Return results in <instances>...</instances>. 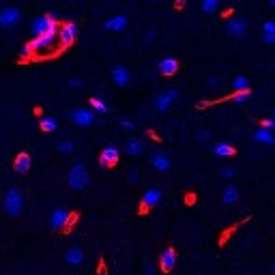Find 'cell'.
Masks as SVG:
<instances>
[{
    "label": "cell",
    "mask_w": 275,
    "mask_h": 275,
    "mask_svg": "<svg viewBox=\"0 0 275 275\" xmlns=\"http://www.w3.org/2000/svg\"><path fill=\"white\" fill-rule=\"evenodd\" d=\"M159 264L163 271H172L174 267H177V252L172 250V247H168V250H163L161 256H159Z\"/></svg>",
    "instance_id": "obj_17"
},
{
    "label": "cell",
    "mask_w": 275,
    "mask_h": 275,
    "mask_svg": "<svg viewBox=\"0 0 275 275\" xmlns=\"http://www.w3.org/2000/svg\"><path fill=\"white\" fill-rule=\"evenodd\" d=\"M273 273H275V262H273Z\"/></svg>",
    "instance_id": "obj_41"
},
{
    "label": "cell",
    "mask_w": 275,
    "mask_h": 275,
    "mask_svg": "<svg viewBox=\"0 0 275 275\" xmlns=\"http://www.w3.org/2000/svg\"><path fill=\"white\" fill-rule=\"evenodd\" d=\"M179 99V93L174 88H168V90H163V93H159L157 97H155V110L157 112H166V110L172 108V104Z\"/></svg>",
    "instance_id": "obj_8"
},
{
    "label": "cell",
    "mask_w": 275,
    "mask_h": 275,
    "mask_svg": "<svg viewBox=\"0 0 275 275\" xmlns=\"http://www.w3.org/2000/svg\"><path fill=\"white\" fill-rule=\"evenodd\" d=\"M239 200V187L236 185H226L224 191H222V202L228 207V204H234Z\"/></svg>",
    "instance_id": "obj_21"
},
{
    "label": "cell",
    "mask_w": 275,
    "mask_h": 275,
    "mask_svg": "<svg viewBox=\"0 0 275 275\" xmlns=\"http://www.w3.org/2000/svg\"><path fill=\"white\" fill-rule=\"evenodd\" d=\"M254 140L258 142V144H264V146H271V144H275V133L273 131H269V129H260L254 133Z\"/></svg>",
    "instance_id": "obj_22"
},
{
    "label": "cell",
    "mask_w": 275,
    "mask_h": 275,
    "mask_svg": "<svg viewBox=\"0 0 275 275\" xmlns=\"http://www.w3.org/2000/svg\"><path fill=\"white\" fill-rule=\"evenodd\" d=\"M144 151H146V142L142 138H129L125 144V153L129 157H140V155H144Z\"/></svg>",
    "instance_id": "obj_13"
},
{
    "label": "cell",
    "mask_w": 275,
    "mask_h": 275,
    "mask_svg": "<svg viewBox=\"0 0 275 275\" xmlns=\"http://www.w3.org/2000/svg\"><path fill=\"white\" fill-rule=\"evenodd\" d=\"M273 121H275V110H273Z\"/></svg>",
    "instance_id": "obj_40"
},
{
    "label": "cell",
    "mask_w": 275,
    "mask_h": 275,
    "mask_svg": "<svg viewBox=\"0 0 275 275\" xmlns=\"http://www.w3.org/2000/svg\"><path fill=\"white\" fill-rule=\"evenodd\" d=\"M69 121L78 127H90L95 123V112L90 108H76V110H71Z\"/></svg>",
    "instance_id": "obj_4"
},
{
    "label": "cell",
    "mask_w": 275,
    "mask_h": 275,
    "mask_svg": "<svg viewBox=\"0 0 275 275\" xmlns=\"http://www.w3.org/2000/svg\"><path fill=\"white\" fill-rule=\"evenodd\" d=\"M67 181H69V187L73 191H82V189H86L88 185V181H90V174L86 170L84 163H73V166L69 168V174H67Z\"/></svg>",
    "instance_id": "obj_1"
},
{
    "label": "cell",
    "mask_w": 275,
    "mask_h": 275,
    "mask_svg": "<svg viewBox=\"0 0 275 275\" xmlns=\"http://www.w3.org/2000/svg\"><path fill=\"white\" fill-rule=\"evenodd\" d=\"M69 219H71V213L67 209H62V207H58V209H54L52 211V215H50V226L54 228V230H60V228H65L67 224H69Z\"/></svg>",
    "instance_id": "obj_9"
},
{
    "label": "cell",
    "mask_w": 275,
    "mask_h": 275,
    "mask_svg": "<svg viewBox=\"0 0 275 275\" xmlns=\"http://www.w3.org/2000/svg\"><path fill=\"white\" fill-rule=\"evenodd\" d=\"M260 125H262V129H269V131L275 129V121H273V118H262Z\"/></svg>",
    "instance_id": "obj_34"
},
{
    "label": "cell",
    "mask_w": 275,
    "mask_h": 275,
    "mask_svg": "<svg viewBox=\"0 0 275 275\" xmlns=\"http://www.w3.org/2000/svg\"><path fill=\"white\" fill-rule=\"evenodd\" d=\"M22 11L17 7H5L0 9V28H13L15 24H20Z\"/></svg>",
    "instance_id": "obj_6"
},
{
    "label": "cell",
    "mask_w": 275,
    "mask_h": 275,
    "mask_svg": "<svg viewBox=\"0 0 275 275\" xmlns=\"http://www.w3.org/2000/svg\"><path fill=\"white\" fill-rule=\"evenodd\" d=\"M112 80L116 86H127L131 82V73L125 65H116V67H112Z\"/></svg>",
    "instance_id": "obj_14"
},
{
    "label": "cell",
    "mask_w": 275,
    "mask_h": 275,
    "mask_svg": "<svg viewBox=\"0 0 275 275\" xmlns=\"http://www.w3.org/2000/svg\"><path fill=\"white\" fill-rule=\"evenodd\" d=\"M5 211H7V215H11V217H17L22 213V209H24V196H22V189H17V187H9L7 189V194H5Z\"/></svg>",
    "instance_id": "obj_2"
},
{
    "label": "cell",
    "mask_w": 275,
    "mask_h": 275,
    "mask_svg": "<svg viewBox=\"0 0 275 275\" xmlns=\"http://www.w3.org/2000/svg\"><path fill=\"white\" fill-rule=\"evenodd\" d=\"M73 149H76V142H73V140H62V142H58V146H56V151L62 153V155H71Z\"/></svg>",
    "instance_id": "obj_28"
},
{
    "label": "cell",
    "mask_w": 275,
    "mask_h": 275,
    "mask_svg": "<svg viewBox=\"0 0 275 275\" xmlns=\"http://www.w3.org/2000/svg\"><path fill=\"white\" fill-rule=\"evenodd\" d=\"M58 37H60V43H62V45H71L73 41L78 39V26L73 24V22L65 24V26H62V28L58 30Z\"/></svg>",
    "instance_id": "obj_15"
},
{
    "label": "cell",
    "mask_w": 275,
    "mask_h": 275,
    "mask_svg": "<svg viewBox=\"0 0 275 275\" xmlns=\"http://www.w3.org/2000/svg\"><path fill=\"white\" fill-rule=\"evenodd\" d=\"M157 69H159V73H163V76H174V73L179 71V60L177 58H163V60H159Z\"/></svg>",
    "instance_id": "obj_20"
},
{
    "label": "cell",
    "mask_w": 275,
    "mask_h": 275,
    "mask_svg": "<svg viewBox=\"0 0 275 275\" xmlns=\"http://www.w3.org/2000/svg\"><path fill=\"white\" fill-rule=\"evenodd\" d=\"M217 174L222 179H234V168H230V166H222L217 170Z\"/></svg>",
    "instance_id": "obj_30"
},
{
    "label": "cell",
    "mask_w": 275,
    "mask_h": 275,
    "mask_svg": "<svg viewBox=\"0 0 275 275\" xmlns=\"http://www.w3.org/2000/svg\"><path fill=\"white\" fill-rule=\"evenodd\" d=\"M269 7H271V9H275V0H271V3H269Z\"/></svg>",
    "instance_id": "obj_39"
},
{
    "label": "cell",
    "mask_w": 275,
    "mask_h": 275,
    "mask_svg": "<svg viewBox=\"0 0 275 275\" xmlns=\"http://www.w3.org/2000/svg\"><path fill=\"white\" fill-rule=\"evenodd\" d=\"M50 32H56V22H54L52 15H39L35 17L32 22V35L35 37H41V35H50Z\"/></svg>",
    "instance_id": "obj_5"
},
{
    "label": "cell",
    "mask_w": 275,
    "mask_h": 275,
    "mask_svg": "<svg viewBox=\"0 0 275 275\" xmlns=\"http://www.w3.org/2000/svg\"><path fill=\"white\" fill-rule=\"evenodd\" d=\"M30 155L28 153H20V155H17V157H15V163H13V166H15V172H20V174H24V172H28L30 170Z\"/></svg>",
    "instance_id": "obj_23"
},
{
    "label": "cell",
    "mask_w": 275,
    "mask_h": 275,
    "mask_svg": "<svg viewBox=\"0 0 275 275\" xmlns=\"http://www.w3.org/2000/svg\"><path fill=\"white\" fill-rule=\"evenodd\" d=\"M118 159H121V151H118L116 146H106L101 151V157H99V163H101L104 168H112L118 163Z\"/></svg>",
    "instance_id": "obj_11"
},
{
    "label": "cell",
    "mask_w": 275,
    "mask_h": 275,
    "mask_svg": "<svg viewBox=\"0 0 275 275\" xmlns=\"http://www.w3.org/2000/svg\"><path fill=\"white\" fill-rule=\"evenodd\" d=\"M127 179H129V183H135L138 179H140V174H138V170H129V174H127Z\"/></svg>",
    "instance_id": "obj_37"
},
{
    "label": "cell",
    "mask_w": 275,
    "mask_h": 275,
    "mask_svg": "<svg viewBox=\"0 0 275 275\" xmlns=\"http://www.w3.org/2000/svg\"><path fill=\"white\" fill-rule=\"evenodd\" d=\"M196 140L198 142H209L211 140V131L209 129H198L196 131Z\"/></svg>",
    "instance_id": "obj_33"
},
{
    "label": "cell",
    "mask_w": 275,
    "mask_h": 275,
    "mask_svg": "<svg viewBox=\"0 0 275 275\" xmlns=\"http://www.w3.org/2000/svg\"><path fill=\"white\" fill-rule=\"evenodd\" d=\"M226 32L230 37H234V39H241V37L247 32V20L241 15L230 17V20L226 22Z\"/></svg>",
    "instance_id": "obj_7"
},
{
    "label": "cell",
    "mask_w": 275,
    "mask_h": 275,
    "mask_svg": "<svg viewBox=\"0 0 275 275\" xmlns=\"http://www.w3.org/2000/svg\"><path fill=\"white\" fill-rule=\"evenodd\" d=\"M213 155L219 159H226V157H234L236 151H234V146L232 144H228V142H217L213 146Z\"/></svg>",
    "instance_id": "obj_19"
},
{
    "label": "cell",
    "mask_w": 275,
    "mask_h": 275,
    "mask_svg": "<svg viewBox=\"0 0 275 275\" xmlns=\"http://www.w3.org/2000/svg\"><path fill=\"white\" fill-rule=\"evenodd\" d=\"M67 86H69V88H73V90H78V88H82V82H80V80H76V78H71V80L67 82Z\"/></svg>",
    "instance_id": "obj_35"
},
{
    "label": "cell",
    "mask_w": 275,
    "mask_h": 275,
    "mask_svg": "<svg viewBox=\"0 0 275 275\" xmlns=\"http://www.w3.org/2000/svg\"><path fill=\"white\" fill-rule=\"evenodd\" d=\"M262 43L273 45V43H275V37H271V35H262Z\"/></svg>",
    "instance_id": "obj_38"
},
{
    "label": "cell",
    "mask_w": 275,
    "mask_h": 275,
    "mask_svg": "<svg viewBox=\"0 0 275 275\" xmlns=\"http://www.w3.org/2000/svg\"><path fill=\"white\" fill-rule=\"evenodd\" d=\"M232 86H234L236 93H243V90H250V82H247L245 76H236L232 80Z\"/></svg>",
    "instance_id": "obj_26"
},
{
    "label": "cell",
    "mask_w": 275,
    "mask_h": 275,
    "mask_svg": "<svg viewBox=\"0 0 275 275\" xmlns=\"http://www.w3.org/2000/svg\"><path fill=\"white\" fill-rule=\"evenodd\" d=\"M250 97H252V90H243V93H234V104H247V101H250Z\"/></svg>",
    "instance_id": "obj_29"
},
{
    "label": "cell",
    "mask_w": 275,
    "mask_h": 275,
    "mask_svg": "<svg viewBox=\"0 0 275 275\" xmlns=\"http://www.w3.org/2000/svg\"><path fill=\"white\" fill-rule=\"evenodd\" d=\"M39 127H41V131L52 133V131H56V129H58V121H56L54 116H43L41 121H39Z\"/></svg>",
    "instance_id": "obj_24"
},
{
    "label": "cell",
    "mask_w": 275,
    "mask_h": 275,
    "mask_svg": "<svg viewBox=\"0 0 275 275\" xmlns=\"http://www.w3.org/2000/svg\"><path fill=\"white\" fill-rule=\"evenodd\" d=\"M121 129H125V131H133V129H135V123L131 121V118L123 116V118H121Z\"/></svg>",
    "instance_id": "obj_32"
},
{
    "label": "cell",
    "mask_w": 275,
    "mask_h": 275,
    "mask_svg": "<svg viewBox=\"0 0 275 275\" xmlns=\"http://www.w3.org/2000/svg\"><path fill=\"white\" fill-rule=\"evenodd\" d=\"M219 5L217 0H202V3H200V9H202L204 13H215V11H219Z\"/></svg>",
    "instance_id": "obj_27"
},
{
    "label": "cell",
    "mask_w": 275,
    "mask_h": 275,
    "mask_svg": "<svg viewBox=\"0 0 275 275\" xmlns=\"http://www.w3.org/2000/svg\"><path fill=\"white\" fill-rule=\"evenodd\" d=\"M90 110H93V112H99V114H106L108 110H110V106L104 101L101 97H90Z\"/></svg>",
    "instance_id": "obj_25"
},
{
    "label": "cell",
    "mask_w": 275,
    "mask_h": 275,
    "mask_svg": "<svg viewBox=\"0 0 275 275\" xmlns=\"http://www.w3.org/2000/svg\"><path fill=\"white\" fill-rule=\"evenodd\" d=\"M161 202V189L159 187H151L142 194V207L144 209H151V207H157Z\"/></svg>",
    "instance_id": "obj_16"
},
{
    "label": "cell",
    "mask_w": 275,
    "mask_h": 275,
    "mask_svg": "<svg viewBox=\"0 0 275 275\" xmlns=\"http://www.w3.org/2000/svg\"><path fill=\"white\" fill-rule=\"evenodd\" d=\"M262 35H271V37H275V22L273 20H267L262 24Z\"/></svg>",
    "instance_id": "obj_31"
},
{
    "label": "cell",
    "mask_w": 275,
    "mask_h": 275,
    "mask_svg": "<svg viewBox=\"0 0 275 275\" xmlns=\"http://www.w3.org/2000/svg\"><path fill=\"white\" fill-rule=\"evenodd\" d=\"M65 262L69 267H78V264L84 262V252H82V247H69L65 252Z\"/></svg>",
    "instance_id": "obj_18"
},
{
    "label": "cell",
    "mask_w": 275,
    "mask_h": 275,
    "mask_svg": "<svg viewBox=\"0 0 275 275\" xmlns=\"http://www.w3.org/2000/svg\"><path fill=\"white\" fill-rule=\"evenodd\" d=\"M127 24H129V17H127L125 13H116V15L108 17V20L104 22V28L112 30V32H121V30L127 28Z\"/></svg>",
    "instance_id": "obj_10"
},
{
    "label": "cell",
    "mask_w": 275,
    "mask_h": 275,
    "mask_svg": "<svg viewBox=\"0 0 275 275\" xmlns=\"http://www.w3.org/2000/svg\"><path fill=\"white\" fill-rule=\"evenodd\" d=\"M207 86H209V88H217V86H219V78H209V80H207Z\"/></svg>",
    "instance_id": "obj_36"
},
{
    "label": "cell",
    "mask_w": 275,
    "mask_h": 275,
    "mask_svg": "<svg viewBox=\"0 0 275 275\" xmlns=\"http://www.w3.org/2000/svg\"><path fill=\"white\" fill-rule=\"evenodd\" d=\"M58 32H50V35H41V37H35L30 43L24 45V54H32V52H39V50H50L54 45V39H56Z\"/></svg>",
    "instance_id": "obj_3"
},
{
    "label": "cell",
    "mask_w": 275,
    "mask_h": 275,
    "mask_svg": "<svg viewBox=\"0 0 275 275\" xmlns=\"http://www.w3.org/2000/svg\"><path fill=\"white\" fill-rule=\"evenodd\" d=\"M151 166L155 170H159V172H168L172 168V161H170V157L163 151H155L151 155Z\"/></svg>",
    "instance_id": "obj_12"
}]
</instances>
